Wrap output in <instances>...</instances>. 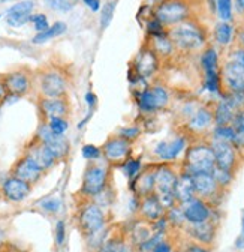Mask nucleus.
Segmentation results:
<instances>
[{"label": "nucleus", "mask_w": 244, "mask_h": 252, "mask_svg": "<svg viewBox=\"0 0 244 252\" xmlns=\"http://www.w3.org/2000/svg\"><path fill=\"white\" fill-rule=\"evenodd\" d=\"M47 125H48L50 131L55 135H65L69 129V122L66 120V117L50 119V120H47Z\"/></svg>", "instance_id": "c9c22d12"}, {"label": "nucleus", "mask_w": 244, "mask_h": 252, "mask_svg": "<svg viewBox=\"0 0 244 252\" xmlns=\"http://www.w3.org/2000/svg\"><path fill=\"white\" fill-rule=\"evenodd\" d=\"M186 134L189 137H201L215 128V113L210 107H198L186 122Z\"/></svg>", "instance_id": "9b49d317"}, {"label": "nucleus", "mask_w": 244, "mask_h": 252, "mask_svg": "<svg viewBox=\"0 0 244 252\" xmlns=\"http://www.w3.org/2000/svg\"><path fill=\"white\" fill-rule=\"evenodd\" d=\"M188 138H189L188 134H181V135L174 137L172 140H162L155 146L153 155L156 156L158 161L165 162V164L177 161L178 156L181 153H185L189 146Z\"/></svg>", "instance_id": "6e6552de"}, {"label": "nucleus", "mask_w": 244, "mask_h": 252, "mask_svg": "<svg viewBox=\"0 0 244 252\" xmlns=\"http://www.w3.org/2000/svg\"><path fill=\"white\" fill-rule=\"evenodd\" d=\"M220 77L225 93L244 94V68L240 63L228 59L220 69Z\"/></svg>", "instance_id": "9d476101"}, {"label": "nucleus", "mask_w": 244, "mask_h": 252, "mask_svg": "<svg viewBox=\"0 0 244 252\" xmlns=\"http://www.w3.org/2000/svg\"><path fill=\"white\" fill-rule=\"evenodd\" d=\"M141 128L138 125H129V126H123L120 131H118V135L120 137H123V138H126L128 141H135L139 135H141Z\"/></svg>", "instance_id": "a19ab883"}, {"label": "nucleus", "mask_w": 244, "mask_h": 252, "mask_svg": "<svg viewBox=\"0 0 244 252\" xmlns=\"http://www.w3.org/2000/svg\"><path fill=\"white\" fill-rule=\"evenodd\" d=\"M175 252H185V251H175Z\"/></svg>", "instance_id": "052dcab7"}, {"label": "nucleus", "mask_w": 244, "mask_h": 252, "mask_svg": "<svg viewBox=\"0 0 244 252\" xmlns=\"http://www.w3.org/2000/svg\"><path fill=\"white\" fill-rule=\"evenodd\" d=\"M39 90L42 98H65L68 90L66 77L57 69H48L39 78Z\"/></svg>", "instance_id": "1a4fd4ad"}, {"label": "nucleus", "mask_w": 244, "mask_h": 252, "mask_svg": "<svg viewBox=\"0 0 244 252\" xmlns=\"http://www.w3.org/2000/svg\"><path fill=\"white\" fill-rule=\"evenodd\" d=\"M216 9L222 21H232L234 17V2L232 0H216Z\"/></svg>", "instance_id": "72a5a7b5"}, {"label": "nucleus", "mask_w": 244, "mask_h": 252, "mask_svg": "<svg viewBox=\"0 0 244 252\" xmlns=\"http://www.w3.org/2000/svg\"><path fill=\"white\" fill-rule=\"evenodd\" d=\"M85 102H87V107L88 108H93L98 102V98H96V94L93 92H87L85 93Z\"/></svg>", "instance_id": "5fc2aeb1"}, {"label": "nucleus", "mask_w": 244, "mask_h": 252, "mask_svg": "<svg viewBox=\"0 0 244 252\" xmlns=\"http://www.w3.org/2000/svg\"><path fill=\"white\" fill-rule=\"evenodd\" d=\"M2 192L6 200L12 203H21L30 195V192H32V185L15 176H11L3 182Z\"/></svg>", "instance_id": "a211bd4d"}, {"label": "nucleus", "mask_w": 244, "mask_h": 252, "mask_svg": "<svg viewBox=\"0 0 244 252\" xmlns=\"http://www.w3.org/2000/svg\"><path fill=\"white\" fill-rule=\"evenodd\" d=\"M35 2L33 0H21L6 11V23L11 27H21L30 21V17L33 15Z\"/></svg>", "instance_id": "aec40b11"}, {"label": "nucleus", "mask_w": 244, "mask_h": 252, "mask_svg": "<svg viewBox=\"0 0 244 252\" xmlns=\"http://www.w3.org/2000/svg\"><path fill=\"white\" fill-rule=\"evenodd\" d=\"M3 242H5V233L0 230V245H2Z\"/></svg>", "instance_id": "bf43d9fd"}, {"label": "nucleus", "mask_w": 244, "mask_h": 252, "mask_svg": "<svg viewBox=\"0 0 244 252\" xmlns=\"http://www.w3.org/2000/svg\"><path fill=\"white\" fill-rule=\"evenodd\" d=\"M39 110L45 120L66 117L69 114V104L66 98H41Z\"/></svg>", "instance_id": "412c9836"}, {"label": "nucleus", "mask_w": 244, "mask_h": 252, "mask_svg": "<svg viewBox=\"0 0 244 252\" xmlns=\"http://www.w3.org/2000/svg\"><path fill=\"white\" fill-rule=\"evenodd\" d=\"M237 39H238V45L244 48V29L237 30Z\"/></svg>", "instance_id": "13d9d810"}, {"label": "nucleus", "mask_w": 244, "mask_h": 252, "mask_svg": "<svg viewBox=\"0 0 244 252\" xmlns=\"http://www.w3.org/2000/svg\"><path fill=\"white\" fill-rule=\"evenodd\" d=\"M235 246L238 249H244V213H243V218H241V233L235 240Z\"/></svg>", "instance_id": "864d4df0"}, {"label": "nucleus", "mask_w": 244, "mask_h": 252, "mask_svg": "<svg viewBox=\"0 0 244 252\" xmlns=\"http://www.w3.org/2000/svg\"><path fill=\"white\" fill-rule=\"evenodd\" d=\"M151 252H172V246L168 240H161L153 249H151Z\"/></svg>", "instance_id": "3c124183"}, {"label": "nucleus", "mask_w": 244, "mask_h": 252, "mask_svg": "<svg viewBox=\"0 0 244 252\" xmlns=\"http://www.w3.org/2000/svg\"><path fill=\"white\" fill-rule=\"evenodd\" d=\"M114 12H115V2L114 0H109L104 5V8L101 9V27L107 29L109 26V23L114 18Z\"/></svg>", "instance_id": "58836bf2"}, {"label": "nucleus", "mask_w": 244, "mask_h": 252, "mask_svg": "<svg viewBox=\"0 0 244 252\" xmlns=\"http://www.w3.org/2000/svg\"><path fill=\"white\" fill-rule=\"evenodd\" d=\"M213 140H222V141H228L232 143L234 146H240L241 143V137L235 132V129L231 125H222V126H215L210 132Z\"/></svg>", "instance_id": "7c9ffc66"}, {"label": "nucleus", "mask_w": 244, "mask_h": 252, "mask_svg": "<svg viewBox=\"0 0 244 252\" xmlns=\"http://www.w3.org/2000/svg\"><path fill=\"white\" fill-rule=\"evenodd\" d=\"M166 219H168V222H169V224L177 225V227H183V225L186 224L185 213H183V207H181L180 204H175V206H172L171 209H168Z\"/></svg>", "instance_id": "e433bc0d"}, {"label": "nucleus", "mask_w": 244, "mask_h": 252, "mask_svg": "<svg viewBox=\"0 0 244 252\" xmlns=\"http://www.w3.org/2000/svg\"><path fill=\"white\" fill-rule=\"evenodd\" d=\"M151 50H153L159 59H166V57H171L175 51V47L168 35V32L165 35H161V36H153L151 38V42L148 45Z\"/></svg>", "instance_id": "cd10ccee"}, {"label": "nucleus", "mask_w": 244, "mask_h": 252, "mask_svg": "<svg viewBox=\"0 0 244 252\" xmlns=\"http://www.w3.org/2000/svg\"><path fill=\"white\" fill-rule=\"evenodd\" d=\"M108 167L104 164H90L82 177L81 192L87 197H98L108 185Z\"/></svg>", "instance_id": "423d86ee"}, {"label": "nucleus", "mask_w": 244, "mask_h": 252, "mask_svg": "<svg viewBox=\"0 0 244 252\" xmlns=\"http://www.w3.org/2000/svg\"><path fill=\"white\" fill-rule=\"evenodd\" d=\"M234 33L235 29L231 23L228 21H220L215 26V30H213V36H215V41L220 45V47H229L232 44L234 39Z\"/></svg>", "instance_id": "c756f323"}, {"label": "nucleus", "mask_w": 244, "mask_h": 252, "mask_svg": "<svg viewBox=\"0 0 244 252\" xmlns=\"http://www.w3.org/2000/svg\"><path fill=\"white\" fill-rule=\"evenodd\" d=\"M81 152H82V156L85 158V159L91 161V162L101 159V156H102V149L95 146V144H85V146H82Z\"/></svg>", "instance_id": "79ce46f5"}, {"label": "nucleus", "mask_w": 244, "mask_h": 252, "mask_svg": "<svg viewBox=\"0 0 244 252\" xmlns=\"http://www.w3.org/2000/svg\"><path fill=\"white\" fill-rule=\"evenodd\" d=\"M141 159H134V158H128V159L123 162V170H125V174H126V177L131 180V182H134L138 176H139V173H141Z\"/></svg>", "instance_id": "4c0bfd02"}, {"label": "nucleus", "mask_w": 244, "mask_h": 252, "mask_svg": "<svg viewBox=\"0 0 244 252\" xmlns=\"http://www.w3.org/2000/svg\"><path fill=\"white\" fill-rule=\"evenodd\" d=\"M68 30L66 23L63 21H55L53 26H50L45 32H41V33H36V36L33 38V44H44L47 41H51L60 35H63Z\"/></svg>", "instance_id": "2f4dec72"}, {"label": "nucleus", "mask_w": 244, "mask_h": 252, "mask_svg": "<svg viewBox=\"0 0 244 252\" xmlns=\"http://www.w3.org/2000/svg\"><path fill=\"white\" fill-rule=\"evenodd\" d=\"M171 102L169 90L162 84L147 86L136 93V105L142 113H156L165 110Z\"/></svg>", "instance_id": "39448f33"}, {"label": "nucleus", "mask_w": 244, "mask_h": 252, "mask_svg": "<svg viewBox=\"0 0 244 252\" xmlns=\"http://www.w3.org/2000/svg\"><path fill=\"white\" fill-rule=\"evenodd\" d=\"M174 194H175L177 204H185V203H188V201L196 198L192 174H189V173H186V171H181V173L178 174Z\"/></svg>", "instance_id": "b1692460"}, {"label": "nucleus", "mask_w": 244, "mask_h": 252, "mask_svg": "<svg viewBox=\"0 0 244 252\" xmlns=\"http://www.w3.org/2000/svg\"><path fill=\"white\" fill-rule=\"evenodd\" d=\"M165 212L166 209L163 207V204L161 203L156 194H150L141 200L139 213L142 219L148 220V222H155V220L161 219L162 216H165Z\"/></svg>", "instance_id": "5701e85b"}, {"label": "nucleus", "mask_w": 244, "mask_h": 252, "mask_svg": "<svg viewBox=\"0 0 244 252\" xmlns=\"http://www.w3.org/2000/svg\"><path fill=\"white\" fill-rule=\"evenodd\" d=\"M193 186H195V194L198 198L201 200H210L215 198L219 192V183L216 182L213 173H199V174H193Z\"/></svg>", "instance_id": "6ab92c4d"}, {"label": "nucleus", "mask_w": 244, "mask_h": 252, "mask_svg": "<svg viewBox=\"0 0 244 252\" xmlns=\"http://www.w3.org/2000/svg\"><path fill=\"white\" fill-rule=\"evenodd\" d=\"M213 176H215V179H216V182L219 183L220 188H225L232 182V173L226 171V170H222V168H217V167L215 168V171H213Z\"/></svg>", "instance_id": "c03bdc74"}, {"label": "nucleus", "mask_w": 244, "mask_h": 252, "mask_svg": "<svg viewBox=\"0 0 244 252\" xmlns=\"http://www.w3.org/2000/svg\"><path fill=\"white\" fill-rule=\"evenodd\" d=\"M42 173L44 171L27 156H23L12 168V176L18 177V179H21V180H24V182H27L30 185L36 183L41 179Z\"/></svg>", "instance_id": "4be33fe9"}, {"label": "nucleus", "mask_w": 244, "mask_h": 252, "mask_svg": "<svg viewBox=\"0 0 244 252\" xmlns=\"http://www.w3.org/2000/svg\"><path fill=\"white\" fill-rule=\"evenodd\" d=\"M215 168V153L208 141H195L188 146L183 158V171L193 176L199 173H213Z\"/></svg>", "instance_id": "f03ea898"}, {"label": "nucleus", "mask_w": 244, "mask_h": 252, "mask_svg": "<svg viewBox=\"0 0 244 252\" xmlns=\"http://www.w3.org/2000/svg\"><path fill=\"white\" fill-rule=\"evenodd\" d=\"M98 252H126V242L123 237H111L99 245Z\"/></svg>", "instance_id": "473e14b6"}, {"label": "nucleus", "mask_w": 244, "mask_h": 252, "mask_svg": "<svg viewBox=\"0 0 244 252\" xmlns=\"http://www.w3.org/2000/svg\"><path fill=\"white\" fill-rule=\"evenodd\" d=\"M185 252H211V251H210L205 245H201V243L192 242V243L186 245Z\"/></svg>", "instance_id": "8fccbe9b"}, {"label": "nucleus", "mask_w": 244, "mask_h": 252, "mask_svg": "<svg viewBox=\"0 0 244 252\" xmlns=\"http://www.w3.org/2000/svg\"><path fill=\"white\" fill-rule=\"evenodd\" d=\"M41 207L45 210V212H50V213H55L60 210L62 207V201L57 197H51V198H47L44 201H41Z\"/></svg>", "instance_id": "49530a36"}, {"label": "nucleus", "mask_w": 244, "mask_h": 252, "mask_svg": "<svg viewBox=\"0 0 244 252\" xmlns=\"http://www.w3.org/2000/svg\"><path fill=\"white\" fill-rule=\"evenodd\" d=\"M35 138L48 147V150L54 155V158L57 161L63 159V158H66L68 153H69V141H68V138L65 135L53 134L50 131V128H48L47 122L42 123L38 128V132H36Z\"/></svg>", "instance_id": "ddd939ff"}, {"label": "nucleus", "mask_w": 244, "mask_h": 252, "mask_svg": "<svg viewBox=\"0 0 244 252\" xmlns=\"http://www.w3.org/2000/svg\"><path fill=\"white\" fill-rule=\"evenodd\" d=\"M147 33H148V36L150 38H153V36H161V35H165L166 33V27L159 21V20H156L155 17L153 18H148V21H147Z\"/></svg>", "instance_id": "ea45409f"}, {"label": "nucleus", "mask_w": 244, "mask_h": 252, "mask_svg": "<svg viewBox=\"0 0 244 252\" xmlns=\"http://www.w3.org/2000/svg\"><path fill=\"white\" fill-rule=\"evenodd\" d=\"M178 179V173L169 164H159L155 170V194L168 210L177 204L175 200V183Z\"/></svg>", "instance_id": "20e7f679"}, {"label": "nucleus", "mask_w": 244, "mask_h": 252, "mask_svg": "<svg viewBox=\"0 0 244 252\" xmlns=\"http://www.w3.org/2000/svg\"><path fill=\"white\" fill-rule=\"evenodd\" d=\"M66 239V225L63 220H57L55 224V240L58 245H63Z\"/></svg>", "instance_id": "de8ad7c7"}, {"label": "nucleus", "mask_w": 244, "mask_h": 252, "mask_svg": "<svg viewBox=\"0 0 244 252\" xmlns=\"http://www.w3.org/2000/svg\"><path fill=\"white\" fill-rule=\"evenodd\" d=\"M213 153H215L216 159V167L234 173L237 162H238V147L234 146L232 143L222 141V140H210L208 141Z\"/></svg>", "instance_id": "f8f14e48"}, {"label": "nucleus", "mask_w": 244, "mask_h": 252, "mask_svg": "<svg viewBox=\"0 0 244 252\" xmlns=\"http://www.w3.org/2000/svg\"><path fill=\"white\" fill-rule=\"evenodd\" d=\"M234 8L240 15H244V0H234Z\"/></svg>", "instance_id": "4d7b16f0"}, {"label": "nucleus", "mask_w": 244, "mask_h": 252, "mask_svg": "<svg viewBox=\"0 0 244 252\" xmlns=\"http://www.w3.org/2000/svg\"><path fill=\"white\" fill-rule=\"evenodd\" d=\"M84 5L93 12H98L101 11V0H82Z\"/></svg>", "instance_id": "603ef678"}, {"label": "nucleus", "mask_w": 244, "mask_h": 252, "mask_svg": "<svg viewBox=\"0 0 244 252\" xmlns=\"http://www.w3.org/2000/svg\"><path fill=\"white\" fill-rule=\"evenodd\" d=\"M186 231L190 236V239H193V242L205 245V246L211 245L216 237V225L211 222V219L205 220V222H201V224L188 225Z\"/></svg>", "instance_id": "393cba45"}, {"label": "nucleus", "mask_w": 244, "mask_h": 252, "mask_svg": "<svg viewBox=\"0 0 244 252\" xmlns=\"http://www.w3.org/2000/svg\"><path fill=\"white\" fill-rule=\"evenodd\" d=\"M78 225L84 236H95L105 225V213L101 206L88 203L78 213Z\"/></svg>", "instance_id": "0eeeda50"}, {"label": "nucleus", "mask_w": 244, "mask_h": 252, "mask_svg": "<svg viewBox=\"0 0 244 252\" xmlns=\"http://www.w3.org/2000/svg\"><path fill=\"white\" fill-rule=\"evenodd\" d=\"M201 68L204 71V74H210V72H219V53L215 47H207L202 50L201 53Z\"/></svg>", "instance_id": "c85d7f7f"}, {"label": "nucleus", "mask_w": 244, "mask_h": 252, "mask_svg": "<svg viewBox=\"0 0 244 252\" xmlns=\"http://www.w3.org/2000/svg\"><path fill=\"white\" fill-rule=\"evenodd\" d=\"M168 35L175 50L185 51V53L199 51L207 44L205 27L193 18H189L174 27H169Z\"/></svg>", "instance_id": "f257e3e1"}, {"label": "nucleus", "mask_w": 244, "mask_h": 252, "mask_svg": "<svg viewBox=\"0 0 244 252\" xmlns=\"http://www.w3.org/2000/svg\"><path fill=\"white\" fill-rule=\"evenodd\" d=\"M101 149H102V156L105 158L107 162L121 164L129 158L131 150H132V143L123 137L115 135V137L108 138Z\"/></svg>", "instance_id": "4468645a"}, {"label": "nucleus", "mask_w": 244, "mask_h": 252, "mask_svg": "<svg viewBox=\"0 0 244 252\" xmlns=\"http://www.w3.org/2000/svg\"><path fill=\"white\" fill-rule=\"evenodd\" d=\"M228 59H231V60H234V62H237V63H240V65L244 68V48L243 47H235V48H232L231 50V53H229V57Z\"/></svg>", "instance_id": "09e8293b"}, {"label": "nucleus", "mask_w": 244, "mask_h": 252, "mask_svg": "<svg viewBox=\"0 0 244 252\" xmlns=\"http://www.w3.org/2000/svg\"><path fill=\"white\" fill-rule=\"evenodd\" d=\"M24 156L30 158L42 171L50 170L54 164H55V158L54 155L48 150V147L45 144H42L41 141H38L36 138L28 144V147L26 149Z\"/></svg>", "instance_id": "f3484780"}, {"label": "nucleus", "mask_w": 244, "mask_h": 252, "mask_svg": "<svg viewBox=\"0 0 244 252\" xmlns=\"http://www.w3.org/2000/svg\"><path fill=\"white\" fill-rule=\"evenodd\" d=\"M80 0H45V3L50 9L57 12H69L72 11Z\"/></svg>", "instance_id": "f704fd0d"}, {"label": "nucleus", "mask_w": 244, "mask_h": 252, "mask_svg": "<svg viewBox=\"0 0 244 252\" xmlns=\"http://www.w3.org/2000/svg\"><path fill=\"white\" fill-rule=\"evenodd\" d=\"M159 57L150 47H144L134 60L132 69L144 80L151 78L159 69Z\"/></svg>", "instance_id": "2eb2a0df"}, {"label": "nucleus", "mask_w": 244, "mask_h": 252, "mask_svg": "<svg viewBox=\"0 0 244 252\" xmlns=\"http://www.w3.org/2000/svg\"><path fill=\"white\" fill-rule=\"evenodd\" d=\"M30 23L33 24V27H35V30L38 32V33L45 32L50 27L48 18H47L45 14H33L32 17H30Z\"/></svg>", "instance_id": "37998d69"}, {"label": "nucleus", "mask_w": 244, "mask_h": 252, "mask_svg": "<svg viewBox=\"0 0 244 252\" xmlns=\"http://www.w3.org/2000/svg\"><path fill=\"white\" fill-rule=\"evenodd\" d=\"M155 168H147L142 173H139V176L132 182L134 183V191L136 192V195H139L141 198L155 194Z\"/></svg>", "instance_id": "bb28decb"}, {"label": "nucleus", "mask_w": 244, "mask_h": 252, "mask_svg": "<svg viewBox=\"0 0 244 252\" xmlns=\"http://www.w3.org/2000/svg\"><path fill=\"white\" fill-rule=\"evenodd\" d=\"M231 126L235 129V132H237L240 137L244 135V110H238V111L235 113Z\"/></svg>", "instance_id": "a18cd8bd"}, {"label": "nucleus", "mask_w": 244, "mask_h": 252, "mask_svg": "<svg viewBox=\"0 0 244 252\" xmlns=\"http://www.w3.org/2000/svg\"><path fill=\"white\" fill-rule=\"evenodd\" d=\"M8 94H9V93H8V89H6L5 81H3V80H0V104L5 102V99H6Z\"/></svg>", "instance_id": "6e6d98bb"}, {"label": "nucleus", "mask_w": 244, "mask_h": 252, "mask_svg": "<svg viewBox=\"0 0 244 252\" xmlns=\"http://www.w3.org/2000/svg\"><path fill=\"white\" fill-rule=\"evenodd\" d=\"M3 81L6 84L8 93L9 94H14V96L21 98L23 94H26L30 90V78L23 71H15V72L8 74L3 78Z\"/></svg>", "instance_id": "a878e982"}, {"label": "nucleus", "mask_w": 244, "mask_h": 252, "mask_svg": "<svg viewBox=\"0 0 244 252\" xmlns=\"http://www.w3.org/2000/svg\"><path fill=\"white\" fill-rule=\"evenodd\" d=\"M153 17L165 27H174L192 18V6L189 0H161L153 11Z\"/></svg>", "instance_id": "7ed1b4c3"}, {"label": "nucleus", "mask_w": 244, "mask_h": 252, "mask_svg": "<svg viewBox=\"0 0 244 252\" xmlns=\"http://www.w3.org/2000/svg\"><path fill=\"white\" fill-rule=\"evenodd\" d=\"M183 207V213H185V219L188 225H193V224H201L205 222V220L211 219L213 210L208 206V203L205 200L201 198H193L185 204H180Z\"/></svg>", "instance_id": "dca6fc26"}]
</instances>
